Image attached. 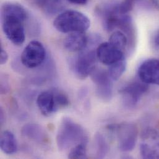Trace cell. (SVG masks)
I'll use <instances>...</instances> for the list:
<instances>
[{
	"label": "cell",
	"instance_id": "cell-18",
	"mask_svg": "<svg viewBox=\"0 0 159 159\" xmlns=\"http://www.w3.org/2000/svg\"><path fill=\"white\" fill-rule=\"evenodd\" d=\"M126 66L127 63L125 58L110 65L108 73L111 80H119L125 72Z\"/></svg>",
	"mask_w": 159,
	"mask_h": 159
},
{
	"label": "cell",
	"instance_id": "cell-15",
	"mask_svg": "<svg viewBox=\"0 0 159 159\" xmlns=\"http://www.w3.org/2000/svg\"><path fill=\"white\" fill-rule=\"evenodd\" d=\"M0 148L6 154L11 155L17 151V143L14 134L9 131L2 133L0 139Z\"/></svg>",
	"mask_w": 159,
	"mask_h": 159
},
{
	"label": "cell",
	"instance_id": "cell-26",
	"mask_svg": "<svg viewBox=\"0 0 159 159\" xmlns=\"http://www.w3.org/2000/svg\"><path fill=\"white\" fill-rule=\"evenodd\" d=\"M0 117H1V120H0L1 123V125H2V123L4 121V113L2 109H1V110H0Z\"/></svg>",
	"mask_w": 159,
	"mask_h": 159
},
{
	"label": "cell",
	"instance_id": "cell-22",
	"mask_svg": "<svg viewBox=\"0 0 159 159\" xmlns=\"http://www.w3.org/2000/svg\"><path fill=\"white\" fill-rule=\"evenodd\" d=\"M8 60V55L2 47L1 48V53H0V63L1 65H3L7 63Z\"/></svg>",
	"mask_w": 159,
	"mask_h": 159
},
{
	"label": "cell",
	"instance_id": "cell-20",
	"mask_svg": "<svg viewBox=\"0 0 159 159\" xmlns=\"http://www.w3.org/2000/svg\"><path fill=\"white\" fill-rule=\"evenodd\" d=\"M87 145L85 143H81L71 148L68 154L69 159H86Z\"/></svg>",
	"mask_w": 159,
	"mask_h": 159
},
{
	"label": "cell",
	"instance_id": "cell-3",
	"mask_svg": "<svg viewBox=\"0 0 159 159\" xmlns=\"http://www.w3.org/2000/svg\"><path fill=\"white\" fill-rule=\"evenodd\" d=\"M99 39V37L97 36L89 38L87 47L78 52V55L71 60V69L78 78L85 79L96 68L98 59L96 50L92 47L98 43Z\"/></svg>",
	"mask_w": 159,
	"mask_h": 159
},
{
	"label": "cell",
	"instance_id": "cell-6",
	"mask_svg": "<svg viewBox=\"0 0 159 159\" xmlns=\"http://www.w3.org/2000/svg\"><path fill=\"white\" fill-rule=\"evenodd\" d=\"M37 107L45 116H50L63 109V100L60 91L49 90L41 92L37 98Z\"/></svg>",
	"mask_w": 159,
	"mask_h": 159
},
{
	"label": "cell",
	"instance_id": "cell-11",
	"mask_svg": "<svg viewBox=\"0 0 159 159\" xmlns=\"http://www.w3.org/2000/svg\"><path fill=\"white\" fill-rule=\"evenodd\" d=\"M97 59L103 65L110 66L125 58L124 52L109 42L99 44L96 48Z\"/></svg>",
	"mask_w": 159,
	"mask_h": 159
},
{
	"label": "cell",
	"instance_id": "cell-7",
	"mask_svg": "<svg viewBox=\"0 0 159 159\" xmlns=\"http://www.w3.org/2000/svg\"><path fill=\"white\" fill-rule=\"evenodd\" d=\"M46 57V50L42 43L32 40L24 49L20 60L27 68H35L43 63Z\"/></svg>",
	"mask_w": 159,
	"mask_h": 159
},
{
	"label": "cell",
	"instance_id": "cell-4",
	"mask_svg": "<svg viewBox=\"0 0 159 159\" xmlns=\"http://www.w3.org/2000/svg\"><path fill=\"white\" fill-rule=\"evenodd\" d=\"M53 25L61 33L85 32L90 26V21L87 16L80 11L67 10L55 18Z\"/></svg>",
	"mask_w": 159,
	"mask_h": 159
},
{
	"label": "cell",
	"instance_id": "cell-17",
	"mask_svg": "<svg viewBox=\"0 0 159 159\" xmlns=\"http://www.w3.org/2000/svg\"><path fill=\"white\" fill-rule=\"evenodd\" d=\"M94 146L96 157L103 159L105 157L108 152V144L105 138L101 133H97L94 138Z\"/></svg>",
	"mask_w": 159,
	"mask_h": 159
},
{
	"label": "cell",
	"instance_id": "cell-14",
	"mask_svg": "<svg viewBox=\"0 0 159 159\" xmlns=\"http://www.w3.org/2000/svg\"><path fill=\"white\" fill-rule=\"evenodd\" d=\"M22 135L40 144H45L48 141V136L45 131L40 126L37 124H28L22 129Z\"/></svg>",
	"mask_w": 159,
	"mask_h": 159
},
{
	"label": "cell",
	"instance_id": "cell-19",
	"mask_svg": "<svg viewBox=\"0 0 159 159\" xmlns=\"http://www.w3.org/2000/svg\"><path fill=\"white\" fill-rule=\"evenodd\" d=\"M109 42L123 52L128 46V38L121 30L115 31L111 35L109 39Z\"/></svg>",
	"mask_w": 159,
	"mask_h": 159
},
{
	"label": "cell",
	"instance_id": "cell-25",
	"mask_svg": "<svg viewBox=\"0 0 159 159\" xmlns=\"http://www.w3.org/2000/svg\"><path fill=\"white\" fill-rule=\"evenodd\" d=\"M154 42L156 47H159V30L156 33L154 39Z\"/></svg>",
	"mask_w": 159,
	"mask_h": 159
},
{
	"label": "cell",
	"instance_id": "cell-2",
	"mask_svg": "<svg viewBox=\"0 0 159 159\" xmlns=\"http://www.w3.org/2000/svg\"><path fill=\"white\" fill-rule=\"evenodd\" d=\"M57 143L60 151L68 150L81 143H88V136L84 129L72 119L65 117L60 125Z\"/></svg>",
	"mask_w": 159,
	"mask_h": 159
},
{
	"label": "cell",
	"instance_id": "cell-10",
	"mask_svg": "<svg viewBox=\"0 0 159 159\" xmlns=\"http://www.w3.org/2000/svg\"><path fill=\"white\" fill-rule=\"evenodd\" d=\"M148 84L140 81H133L120 90L124 105L128 108L134 107L141 97L148 91Z\"/></svg>",
	"mask_w": 159,
	"mask_h": 159
},
{
	"label": "cell",
	"instance_id": "cell-1",
	"mask_svg": "<svg viewBox=\"0 0 159 159\" xmlns=\"http://www.w3.org/2000/svg\"><path fill=\"white\" fill-rule=\"evenodd\" d=\"M3 32L14 45H22L25 39L24 22L28 18L25 9L19 4L7 2L1 7Z\"/></svg>",
	"mask_w": 159,
	"mask_h": 159
},
{
	"label": "cell",
	"instance_id": "cell-21",
	"mask_svg": "<svg viewBox=\"0 0 159 159\" xmlns=\"http://www.w3.org/2000/svg\"><path fill=\"white\" fill-rule=\"evenodd\" d=\"M139 0H123L118 4V11L121 14H127L134 7L135 4Z\"/></svg>",
	"mask_w": 159,
	"mask_h": 159
},
{
	"label": "cell",
	"instance_id": "cell-9",
	"mask_svg": "<svg viewBox=\"0 0 159 159\" xmlns=\"http://www.w3.org/2000/svg\"><path fill=\"white\" fill-rule=\"evenodd\" d=\"M90 76L95 85L98 97L105 102L110 100L113 95V82L108 71L95 68Z\"/></svg>",
	"mask_w": 159,
	"mask_h": 159
},
{
	"label": "cell",
	"instance_id": "cell-23",
	"mask_svg": "<svg viewBox=\"0 0 159 159\" xmlns=\"http://www.w3.org/2000/svg\"><path fill=\"white\" fill-rule=\"evenodd\" d=\"M9 90V84L7 82V80H1V92L2 93H7Z\"/></svg>",
	"mask_w": 159,
	"mask_h": 159
},
{
	"label": "cell",
	"instance_id": "cell-16",
	"mask_svg": "<svg viewBox=\"0 0 159 159\" xmlns=\"http://www.w3.org/2000/svg\"><path fill=\"white\" fill-rule=\"evenodd\" d=\"M35 4L45 14L55 15L63 7V0H34Z\"/></svg>",
	"mask_w": 159,
	"mask_h": 159
},
{
	"label": "cell",
	"instance_id": "cell-24",
	"mask_svg": "<svg viewBox=\"0 0 159 159\" xmlns=\"http://www.w3.org/2000/svg\"><path fill=\"white\" fill-rule=\"evenodd\" d=\"M69 2L78 5H84L87 3L88 0H68Z\"/></svg>",
	"mask_w": 159,
	"mask_h": 159
},
{
	"label": "cell",
	"instance_id": "cell-8",
	"mask_svg": "<svg viewBox=\"0 0 159 159\" xmlns=\"http://www.w3.org/2000/svg\"><path fill=\"white\" fill-rule=\"evenodd\" d=\"M140 152L144 159H159V133L152 128L144 129L141 134Z\"/></svg>",
	"mask_w": 159,
	"mask_h": 159
},
{
	"label": "cell",
	"instance_id": "cell-13",
	"mask_svg": "<svg viewBox=\"0 0 159 159\" xmlns=\"http://www.w3.org/2000/svg\"><path fill=\"white\" fill-rule=\"evenodd\" d=\"M85 32H74L70 34L64 40L65 48L70 52H80L88 45L89 37Z\"/></svg>",
	"mask_w": 159,
	"mask_h": 159
},
{
	"label": "cell",
	"instance_id": "cell-12",
	"mask_svg": "<svg viewBox=\"0 0 159 159\" xmlns=\"http://www.w3.org/2000/svg\"><path fill=\"white\" fill-rule=\"evenodd\" d=\"M139 78L147 84L159 85V60L149 59L138 69Z\"/></svg>",
	"mask_w": 159,
	"mask_h": 159
},
{
	"label": "cell",
	"instance_id": "cell-5",
	"mask_svg": "<svg viewBox=\"0 0 159 159\" xmlns=\"http://www.w3.org/2000/svg\"><path fill=\"white\" fill-rule=\"evenodd\" d=\"M116 133L119 149L125 152H130L134 148L138 136V129L136 125L125 122L111 126Z\"/></svg>",
	"mask_w": 159,
	"mask_h": 159
}]
</instances>
